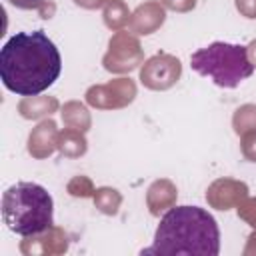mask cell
<instances>
[{"label":"cell","mask_w":256,"mask_h":256,"mask_svg":"<svg viewBox=\"0 0 256 256\" xmlns=\"http://www.w3.org/2000/svg\"><path fill=\"white\" fill-rule=\"evenodd\" d=\"M60 70V52L42 30L16 32L0 52L2 84L20 96L48 90L58 80Z\"/></svg>","instance_id":"6da1fadb"},{"label":"cell","mask_w":256,"mask_h":256,"mask_svg":"<svg viewBox=\"0 0 256 256\" xmlns=\"http://www.w3.org/2000/svg\"><path fill=\"white\" fill-rule=\"evenodd\" d=\"M220 252V230L212 214L198 206H172L160 220L154 242L142 254H186L216 256Z\"/></svg>","instance_id":"7a4b0ae2"},{"label":"cell","mask_w":256,"mask_h":256,"mask_svg":"<svg viewBox=\"0 0 256 256\" xmlns=\"http://www.w3.org/2000/svg\"><path fill=\"white\" fill-rule=\"evenodd\" d=\"M4 224L20 234L34 236L54 226V202L48 190L36 182L12 184L2 194Z\"/></svg>","instance_id":"3957f363"},{"label":"cell","mask_w":256,"mask_h":256,"mask_svg":"<svg viewBox=\"0 0 256 256\" xmlns=\"http://www.w3.org/2000/svg\"><path fill=\"white\" fill-rule=\"evenodd\" d=\"M190 66L198 74L212 78V82L222 88H236L254 72L246 46L228 42H212L206 48L196 50L190 56Z\"/></svg>","instance_id":"277c9868"},{"label":"cell","mask_w":256,"mask_h":256,"mask_svg":"<svg viewBox=\"0 0 256 256\" xmlns=\"http://www.w3.org/2000/svg\"><path fill=\"white\" fill-rule=\"evenodd\" d=\"M142 62H144V52L140 40L132 32H122V30H118L110 38L108 52L102 58L104 70L112 74H128L136 70Z\"/></svg>","instance_id":"5b68a950"},{"label":"cell","mask_w":256,"mask_h":256,"mask_svg":"<svg viewBox=\"0 0 256 256\" xmlns=\"http://www.w3.org/2000/svg\"><path fill=\"white\" fill-rule=\"evenodd\" d=\"M136 84L132 78H114L108 84H94L86 90V104L98 110H118L126 108L136 98Z\"/></svg>","instance_id":"8992f818"},{"label":"cell","mask_w":256,"mask_h":256,"mask_svg":"<svg viewBox=\"0 0 256 256\" xmlns=\"http://www.w3.org/2000/svg\"><path fill=\"white\" fill-rule=\"evenodd\" d=\"M182 76V62L166 52L154 54L148 58L140 68V82L148 90H168L172 88Z\"/></svg>","instance_id":"52a82bcc"},{"label":"cell","mask_w":256,"mask_h":256,"mask_svg":"<svg viewBox=\"0 0 256 256\" xmlns=\"http://www.w3.org/2000/svg\"><path fill=\"white\" fill-rule=\"evenodd\" d=\"M246 196H248L246 182L234 180V178H218L206 190L208 206L216 208V210H222V212H226L230 208H236Z\"/></svg>","instance_id":"ba28073f"},{"label":"cell","mask_w":256,"mask_h":256,"mask_svg":"<svg viewBox=\"0 0 256 256\" xmlns=\"http://www.w3.org/2000/svg\"><path fill=\"white\" fill-rule=\"evenodd\" d=\"M68 250V236L62 228L50 226L42 234L24 236L20 242V252L26 256L34 254H64Z\"/></svg>","instance_id":"9c48e42d"},{"label":"cell","mask_w":256,"mask_h":256,"mask_svg":"<svg viewBox=\"0 0 256 256\" xmlns=\"http://www.w3.org/2000/svg\"><path fill=\"white\" fill-rule=\"evenodd\" d=\"M164 20H166V8L162 6V2L148 0L132 12L128 30L134 36H148V34L156 32L164 24Z\"/></svg>","instance_id":"30bf717a"},{"label":"cell","mask_w":256,"mask_h":256,"mask_svg":"<svg viewBox=\"0 0 256 256\" xmlns=\"http://www.w3.org/2000/svg\"><path fill=\"white\" fill-rule=\"evenodd\" d=\"M58 134H60V130H58L56 122L48 116L36 128H32V132L28 136V154L36 160H44V158L52 156L58 150Z\"/></svg>","instance_id":"8fae6325"},{"label":"cell","mask_w":256,"mask_h":256,"mask_svg":"<svg viewBox=\"0 0 256 256\" xmlns=\"http://www.w3.org/2000/svg\"><path fill=\"white\" fill-rule=\"evenodd\" d=\"M176 198H178L176 184L168 178H160L150 184L146 192V206L152 216H160L164 210H170L176 204Z\"/></svg>","instance_id":"7c38bea8"},{"label":"cell","mask_w":256,"mask_h":256,"mask_svg":"<svg viewBox=\"0 0 256 256\" xmlns=\"http://www.w3.org/2000/svg\"><path fill=\"white\" fill-rule=\"evenodd\" d=\"M60 108L58 98L56 96H24L18 102V112L22 118L26 120H38L44 116H52L56 110Z\"/></svg>","instance_id":"4fadbf2b"},{"label":"cell","mask_w":256,"mask_h":256,"mask_svg":"<svg viewBox=\"0 0 256 256\" xmlns=\"http://www.w3.org/2000/svg\"><path fill=\"white\" fill-rule=\"evenodd\" d=\"M86 132L64 128L58 134V152L66 158H80L88 152V140L84 136Z\"/></svg>","instance_id":"5bb4252c"},{"label":"cell","mask_w":256,"mask_h":256,"mask_svg":"<svg viewBox=\"0 0 256 256\" xmlns=\"http://www.w3.org/2000/svg\"><path fill=\"white\" fill-rule=\"evenodd\" d=\"M60 116H62V122H64L66 128H74V130H80V132H88L90 126H92V118H90L88 108H86L82 102H76V100L66 102V104L60 108Z\"/></svg>","instance_id":"9a60e30c"},{"label":"cell","mask_w":256,"mask_h":256,"mask_svg":"<svg viewBox=\"0 0 256 256\" xmlns=\"http://www.w3.org/2000/svg\"><path fill=\"white\" fill-rule=\"evenodd\" d=\"M130 16H132V12L128 10V6H126L124 0H108L104 4V12H102L104 24L110 30H114V32L122 30L130 22Z\"/></svg>","instance_id":"2e32d148"},{"label":"cell","mask_w":256,"mask_h":256,"mask_svg":"<svg viewBox=\"0 0 256 256\" xmlns=\"http://www.w3.org/2000/svg\"><path fill=\"white\" fill-rule=\"evenodd\" d=\"M94 206L96 210H100L102 214L106 216H114L118 214L120 210V204H122V194L116 190V188H110V186H100L94 190Z\"/></svg>","instance_id":"e0dca14e"},{"label":"cell","mask_w":256,"mask_h":256,"mask_svg":"<svg viewBox=\"0 0 256 256\" xmlns=\"http://www.w3.org/2000/svg\"><path fill=\"white\" fill-rule=\"evenodd\" d=\"M232 128L238 136L256 130V104H242L232 116Z\"/></svg>","instance_id":"ac0fdd59"},{"label":"cell","mask_w":256,"mask_h":256,"mask_svg":"<svg viewBox=\"0 0 256 256\" xmlns=\"http://www.w3.org/2000/svg\"><path fill=\"white\" fill-rule=\"evenodd\" d=\"M66 190H68V194L70 196H74V198H90V196H94V184H92V180L88 178V176H74L70 182H68V186H66Z\"/></svg>","instance_id":"d6986e66"},{"label":"cell","mask_w":256,"mask_h":256,"mask_svg":"<svg viewBox=\"0 0 256 256\" xmlns=\"http://www.w3.org/2000/svg\"><path fill=\"white\" fill-rule=\"evenodd\" d=\"M236 210H238V218L240 220H244L248 226H252L254 230H256V198H244L238 206H236Z\"/></svg>","instance_id":"ffe728a7"},{"label":"cell","mask_w":256,"mask_h":256,"mask_svg":"<svg viewBox=\"0 0 256 256\" xmlns=\"http://www.w3.org/2000/svg\"><path fill=\"white\" fill-rule=\"evenodd\" d=\"M240 150H242V156L248 162H256V130H252V132L242 136Z\"/></svg>","instance_id":"44dd1931"},{"label":"cell","mask_w":256,"mask_h":256,"mask_svg":"<svg viewBox=\"0 0 256 256\" xmlns=\"http://www.w3.org/2000/svg\"><path fill=\"white\" fill-rule=\"evenodd\" d=\"M164 8L174 12H190L196 8V0H160Z\"/></svg>","instance_id":"7402d4cb"},{"label":"cell","mask_w":256,"mask_h":256,"mask_svg":"<svg viewBox=\"0 0 256 256\" xmlns=\"http://www.w3.org/2000/svg\"><path fill=\"white\" fill-rule=\"evenodd\" d=\"M234 4L244 18H256V0H234Z\"/></svg>","instance_id":"603a6c76"},{"label":"cell","mask_w":256,"mask_h":256,"mask_svg":"<svg viewBox=\"0 0 256 256\" xmlns=\"http://www.w3.org/2000/svg\"><path fill=\"white\" fill-rule=\"evenodd\" d=\"M8 2L20 10H40L46 4V0H8Z\"/></svg>","instance_id":"cb8c5ba5"},{"label":"cell","mask_w":256,"mask_h":256,"mask_svg":"<svg viewBox=\"0 0 256 256\" xmlns=\"http://www.w3.org/2000/svg\"><path fill=\"white\" fill-rule=\"evenodd\" d=\"M106 2H108V0H74V4H76V6L86 8V10H96V8L104 6Z\"/></svg>","instance_id":"d4e9b609"},{"label":"cell","mask_w":256,"mask_h":256,"mask_svg":"<svg viewBox=\"0 0 256 256\" xmlns=\"http://www.w3.org/2000/svg\"><path fill=\"white\" fill-rule=\"evenodd\" d=\"M242 254H244V256H256V230L248 236V240H246V246H244Z\"/></svg>","instance_id":"484cf974"},{"label":"cell","mask_w":256,"mask_h":256,"mask_svg":"<svg viewBox=\"0 0 256 256\" xmlns=\"http://www.w3.org/2000/svg\"><path fill=\"white\" fill-rule=\"evenodd\" d=\"M54 10H56V6H54V2H50V0H46V4L38 10L40 12V16L44 18V20H48V18H52V14H54Z\"/></svg>","instance_id":"4316f807"},{"label":"cell","mask_w":256,"mask_h":256,"mask_svg":"<svg viewBox=\"0 0 256 256\" xmlns=\"http://www.w3.org/2000/svg\"><path fill=\"white\" fill-rule=\"evenodd\" d=\"M246 52H248V60H250V64H252L254 70H256V40H252V42L246 46Z\"/></svg>","instance_id":"83f0119b"}]
</instances>
